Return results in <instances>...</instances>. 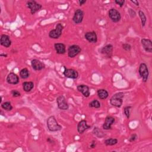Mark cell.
Masks as SVG:
<instances>
[{
  "mask_svg": "<svg viewBox=\"0 0 152 152\" xmlns=\"http://www.w3.org/2000/svg\"><path fill=\"white\" fill-rule=\"evenodd\" d=\"M56 103L58 107L61 110H65L69 108V104L64 95H60L56 98Z\"/></svg>",
  "mask_w": 152,
  "mask_h": 152,
  "instance_id": "obj_6",
  "label": "cell"
},
{
  "mask_svg": "<svg viewBox=\"0 0 152 152\" xmlns=\"http://www.w3.org/2000/svg\"><path fill=\"white\" fill-rule=\"evenodd\" d=\"M131 107H132L131 106H127L124 108V113L125 116L128 119H129L130 117V110H131Z\"/></svg>",
  "mask_w": 152,
  "mask_h": 152,
  "instance_id": "obj_29",
  "label": "cell"
},
{
  "mask_svg": "<svg viewBox=\"0 0 152 152\" xmlns=\"http://www.w3.org/2000/svg\"><path fill=\"white\" fill-rule=\"evenodd\" d=\"M30 76V72L27 68H24L21 69L20 71V77L22 79H26Z\"/></svg>",
  "mask_w": 152,
  "mask_h": 152,
  "instance_id": "obj_23",
  "label": "cell"
},
{
  "mask_svg": "<svg viewBox=\"0 0 152 152\" xmlns=\"http://www.w3.org/2000/svg\"><path fill=\"white\" fill-rule=\"evenodd\" d=\"M55 49L58 54L62 55L66 52V46L62 43H56L54 44Z\"/></svg>",
  "mask_w": 152,
  "mask_h": 152,
  "instance_id": "obj_20",
  "label": "cell"
},
{
  "mask_svg": "<svg viewBox=\"0 0 152 152\" xmlns=\"http://www.w3.org/2000/svg\"><path fill=\"white\" fill-rule=\"evenodd\" d=\"M141 45L144 49L149 53L152 52V41L149 39L142 38L141 40Z\"/></svg>",
  "mask_w": 152,
  "mask_h": 152,
  "instance_id": "obj_14",
  "label": "cell"
},
{
  "mask_svg": "<svg viewBox=\"0 0 152 152\" xmlns=\"http://www.w3.org/2000/svg\"><path fill=\"white\" fill-rule=\"evenodd\" d=\"M65 69L63 72V74L65 77L71 78V79H77L78 77V72L77 71L72 69V68H66L65 67Z\"/></svg>",
  "mask_w": 152,
  "mask_h": 152,
  "instance_id": "obj_11",
  "label": "cell"
},
{
  "mask_svg": "<svg viewBox=\"0 0 152 152\" xmlns=\"http://www.w3.org/2000/svg\"><path fill=\"white\" fill-rule=\"evenodd\" d=\"M96 141H95V140H93V141L91 142L90 144V147L91 148H94L96 147Z\"/></svg>",
  "mask_w": 152,
  "mask_h": 152,
  "instance_id": "obj_35",
  "label": "cell"
},
{
  "mask_svg": "<svg viewBox=\"0 0 152 152\" xmlns=\"http://www.w3.org/2000/svg\"><path fill=\"white\" fill-rule=\"evenodd\" d=\"M31 65L34 71H40L45 68L44 63L37 59H33L31 61Z\"/></svg>",
  "mask_w": 152,
  "mask_h": 152,
  "instance_id": "obj_13",
  "label": "cell"
},
{
  "mask_svg": "<svg viewBox=\"0 0 152 152\" xmlns=\"http://www.w3.org/2000/svg\"><path fill=\"white\" fill-rule=\"evenodd\" d=\"M84 15V11L81 9H77L74 12V16L72 17V21L75 24H80L83 21Z\"/></svg>",
  "mask_w": 152,
  "mask_h": 152,
  "instance_id": "obj_10",
  "label": "cell"
},
{
  "mask_svg": "<svg viewBox=\"0 0 152 152\" xmlns=\"http://www.w3.org/2000/svg\"><path fill=\"white\" fill-rule=\"evenodd\" d=\"M77 89L78 91L81 92L85 97H88L90 95V88L87 85L80 84L77 86Z\"/></svg>",
  "mask_w": 152,
  "mask_h": 152,
  "instance_id": "obj_17",
  "label": "cell"
},
{
  "mask_svg": "<svg viewBox=\"0 0 152 152\" xmlns=\"http://www.w3.org/2000/svg\"><path fill=\"white\" fill-rule=\"evenodd\" d=\"M6 81L10 84H17L19 83V77L16 74L10 72L6 78Z\"/></svg>",
  "mask_w": 152,
  "mask_h": 152,
  "instance_id": "obj_15",
  "label": "cell"
},
{
  "mask_svg": "<svg viewBox=\"0 0 152 152\" xmlns=\"http://www.w3.org/2000/svg\"><path fill=\"white\" fill-rule=\"evenodd\" d=\"M131 2L134 4L136 6H139V2L138 1H131Z\"/></svg>",
  "mask_w": 152,
  "mask_h": 152,
  "instance_id": "obj_37",
  "label": "cell"
},
{
  "mask_svg": "<svg viewBox=\"0 0 152 152\" xmlns=\"http://www.w3.org/2000/svg\"><path fill=\"white\" fill-rule=\"evenodd\" d=\"M34 87V83L32 81H24L23 83V89L26 92L30 91Z\"/></svg>",
  "mask_w": 152,
  "mask_h": 152,
  "instance_id": "obj_21",
  "label": "cell"
},
{
  "mask_svg": "<svg viewBox=\"0 0 152 152\" xmlns=\"http://www.w3.org/2000/svg\"><path fill=\"white\" fill-rule=\"evenodd\" d=\"M85 39L90 43H96L97 42V36L95 31H87L84 34Z\"/></svg>",
  "mask_w": 152,
  "mask_h": 152,
  "instance_id": "obj_16",
  "label": "cell"
},
{
  "mask_svg": "<svg viewBox=\"0 0 152 152\" xmlns=\"http://www.w3.org/2000/svg\"><path fill=\"white\" fill-rule=\"evenodd\" d=\"M1 107L7 110V111H10L12 109V106L11 105V103L10 102H5L4 103H1Z\"/></svg>",
  "mask_w": 152,
  "mask_h": 152,
  "instance_id": "obj_26",
  "label": "cell"
},
{
  "mask_svg": "<svg viewBox=\"0 0 152 152\" xmlns=\"http://www.w3.org/2000/svg\"><path fill=\"white\" fill-rule=\"evenodd\" d=\"M11 94L12 96V97H19L21 96V93L20 91H18L17 90H12L11 91Z\"/></svg>",
  "mask_w": 152,
  "mask_h": 152,
  "instance_id": "obj_30",
  "label": "cell"
},
{
  "mask_svg": "<svg viewBox=\"0 0 152 152\" xmlns=\"http://www.w3.org/2000/svg\"><path fill=\"white\" fill-rule=\"evenodd\" d=\"M115 2L119 5L120 7H122L125 4V1L124 0H115Z\"/></svg>",
  "mask_w": 152,
  "mask_h": 152,
  "instance_id": "obj_33",
  "label": "cell"
},
{
  "mask_svg": "<svg viewBox=\"0 0 152 152\" xmlns=\"http://www.w3.org/2000/svg\"><path fill=\"white\" fill-rule=\"evenodd\" d=\"M86 2H87L86 0H80V1H78V3H79L80 6L83 5V4H84Z\"/></svg>",
  "mask_w": 152,
  "mask_h": 152,
  "instance_id": "obj_36",
  "label": "cell"
},
{
  "mask_svg": "<svg viewBox=\"0 0 152 152\" xmlns=\"http://www.w3.org/2000/svg\"><path fill=\"white\" fill-rule=\"evenodd\" d=\"M46 124L48 129L51 132L58 131L62 129V126L58 123L55 117L53 115L49 116L47 119Z\"/></svg>",
  "mask_w": 152,
  "mask_h": 152,
  "instance_id": "obj_1",
  "label": "cell"
},
{
  "mask_svg": "<svg viewBox=\"0 0 152 152\" xmlns=\"http://www.w3.org/2000/svg\"><path fill=\"white\" fill-rule=\"evenodd\" d=\"M118 142V140L116 138H110L108 139H106L104 140V143L106 145L109 146V145H114L116 144Z\"/></svg>",
  "mask_w": 152,
  "mask_h": 152,
  "instance_id": "obj_24",
  "label": "cell"
},
{
  "mask_svg": "<svg viewBox=\"0 0 152 152\" xmlns=\"http://www.w3.org/2000/svg\"><path fill=\"white\" fill-rule=\"evenodd\" d=\"M68 56L69 58H74L77 55H78L81 51V48L80 46L77 45H73L71 46H69L68 48Z\"/></svg>",
  "mask_w": 152,
  "mask_h": 152,
  "instance_id": "obj_7",
  "label": "cell"
},
{
  "mask_svg": "<svg viewBox=\"0 0 152 152\" xmlns=\"http://www.w3.org/2000/svg\"><path fill=\"white\" fill-rule=\"evenodd\" d=\"M97 94L98 97L102 100L106 99L109 96V93L107 92V91L105 89H103V88L99 89L97 91Z\"/></svg>",
  "mask_w": 152,
  "mask_h": 152,
  "instance_id": "obj_22",
  "label": "cell"
},
{
  "mask_svg": "<svg viewBox=\"0 0 152 152\" xmlns=\"http://www.w3.org/2000/svg\"><path fill=\"white\" fill-rule=\"evenodd\" d=\"M108 15L110 19L113 23H118L121 19V15L120 12L115 8H111L108 12Z\"/></svg>",
  "mask_w": 152,
  "mask_h": 152,
  "instance_id": "obj_8",
  "label": "cell"
},
{
  "mask_svg": "<svg viewBox=\"0 0 152 152\" xmlns=\"http://www.w3.org/2000/svg\"><path fill=\"white\" fill-rule=\"evenodd\" d=\"M122 48L126 51H129L132 48L131 45L129 43H124L122 44Z\"/></svg>",
  "mask_w": 152,
  "mask_h": 152,
  "instance_id": "obj_31",
  "label": "cell"
},
{
  "mask_svg": "<svg viewBox=\"0 0 152 152\" xmlns=\"http://www.w3.org/2000/svg\"><path fill=\"white\" fill-rule=\"evenodd\" d=\"M64 30V26L61 23H58L56 25L55 28L51 30L49 32V36L51 39H57L62 34V30Z\"/></svg>",
  "mask_w": 152,
  "mask_h": 152,
  "instance_id": "obj_3",
  "label": "cell"
},
{
  "mask_svg": "<svg viewBox=\"0 0 152 152\" xmlns=\"http://www.w3.org/2000/svg\"><path fill=\"white\" fill-rule=\"evenodd\" d=\"M124 97V93L123 92H118L113 94L110 99V103L112 106L121 107L123 103V98Z\"/></svg>",
  "mask_w": 152,
  "mask_h": 152,
  "instance_id": "obj_2",
  "label": "cell"
},
{
  "mask_svg": "<svg viewBox=\"0 0 152 152\" xmlns=\"http://www.w3.org/2000/svg\"><path fill=\"white\" fill-rule=\"evenodd\" d=\"M93 133L94 135H95L96 136H97L99 138H102L105 135V134H103V132L102 131V130L100 128H99L98 127H94V128L93 129Z\"/></svg>",
  "mask_w": 152,
  "mask_h": 152,
  "instance_id": "obj_27",
  "label": "cell"
},
{
  "mask_svg": "<svg viewBox=\"0 0 152 152\" xmlns=\"http://www.w3.org/2000/svg\"><path fill=\"white\" fill-rule=\"evenodd\" d=\"M115 121V118L112 116H107L105 118V121L104 124L102 125V128L104 130H109L112 129V125L114 124Z\"/></svg>",
  "mask_w": 152,
  "mask_h": 152,
  "instance_id": "obj_12",
  "label": "cell"
},
{
  "mask_svg": "<svg viewBox=\"0 0 152 152\" xmlns=\"http://www.w3.org/2000/svg\"><path fill=\"white\" fill-rule=\"evenodd\" d=\"M0 43L5 48H9L12 43L10 37L7 34H2L0 38Z\"/></svg>",
  "mask_w": 152,
  "mask_h": 152,
  "instance_id": "obj_19",
  "label": "cell"
},
{
  "mask_svg": "<svg viewBox=\"0 0 152 152\" xmlns=\"http://www.w3.org/2000/svg\"><path fill=\"white\" fill-rule=\"evenodd\" d=\"M138 15L140 18L142 26L144 27L145 25V23H146V21H147V18H146V16H145L144 12L141 10H139L138 11Z\"/></svg>",
  "mask_w": 152,
  "mask_h": 152,
  "instance_id": "obj_25",
  "label": "cell"
},
{
  "mask_svg": "<svg viewBox=\"0 0 152 152\" xmlns=\"http://www.w3.org/2000/svg\"><path fill=\"white\" fill-rule=\"evenodd\" d=\"M113 50V46L111 44H107L103 46L100 49V53L108 58H110L112 56Z\"/></svg>",
  "mask_w": 152,
  "mask_h": 152,
  "instance_id": "obj_9",
  "label": "cell"
},
{
  "mask_svg": "<svg viewBox=\"0 0 152 152\" xmlns=\"http://www.w3.org/2000/svg\"><path fill=\"white\" fill-rule=\"evenodd\" d=\"M128 12H129V15H130V16H131V18H134V17H135V15H136L135 12L133 10H132V9H131V8H129V9L128 10Z\"/></svg>",
  "mask_w": 152,
  "mask_h": 152,
  "instance_id": "obj_34",
  "label": "cell"
},
{
  "mask_svg": "<svg viewBox=\"0 0 152 152\" xmlns=\"http://www.w3.org/2000/svg\"><path fill=\"white\" fill-rule=\"evenodd\" d=\"M137 138H138V136H137V135L136 134H132L130 136V137L129 138L128 141L129 142H134V141H135L137 139Z\"/></svg>",
  "mask_w": 152,
  "mask_h": 152,
  "instance_id": "obj_32",
  "label": "cell"
},
{
  "mask_svg": "<svg viewBox=\"0 0 152 152\" xmlns=\"http://www.w3.org/2000/svg\"><path fill=\"white\" fill-rule=\"evenodd\" d=\"M90 127H91V126L88 125L87 124V121L81 120L78 122V124L77 125V131L79 134H82L86 129L90 128Z\"/></svg>",
  "mask_w": 152,
  "mask_h": 152,
  "instance_id": "obj_18",
  "label": "cell"
},
{
  "mask_svg": "<svg viewBox=\"0 0 152 152\" xmlns=\"http://www.w3.org/2000/svg\"><path fill=\"white\" fill-rule=\"evenodd\" d=\"M138 72L140 77L142 78L143 82L145 83L147 81L149 76V70L146 64L141 63L139 66Z\"/></svg>",
  "mask_w": 152,
  "mask_h": 152,
  "instance_id": "obj_4",
  "label": "cell"
},
{
  "mask_svg": "<svg viewBox=\"0 0 152 152\" xmlns=\"http://www.w3.org/2000/svg\"><path fill=\"white\" fill-rule=\"evenodd\" d=\"M0 56H4V57H7V54H2V53H1V54L0 55Z\"/></svg>",
  "mask_w": 152,
  "mask_h": 152,
  "instance_id": "obj_38",
  "label": "cell"
},
{
  "mask_svg": "<svg viewBox=\"0 0 152 152\" xmlns=\"http://www.w3.org/2000/svg\"><path fill=\"white\" fill-rule=\"evenodd\" d=\"M26 5V7L30 10V12L33 15L37 11H40L42 8V5L34 0H30L27 1Z\"/></svg>",
  "mask_w": 152,
  "mask_h": 152,
  "instance_id": "obj_5",
  "label": "cell"
},
{
  "mask_svg": "<svg viewBox=\"0 0 152 152\" xmlns=\"http://www.w3.org/2000/svg\"><path fill=\"white\" fill-rule=\"evenodd\" d=\"M88 106L90 107H94V108H100L101 106L100 103L99 102V100L94 99L93 100H92L91 102H90L88 104Z\"/></svg>",
  "mask_w": 152,
  "mask_h": 152,
  "instance_id": "obj_28",
  "label": "cell"
}]
</instances>
